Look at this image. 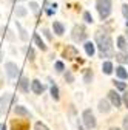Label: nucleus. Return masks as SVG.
<instances>
[{"label": "nucleus", "instance_id": "1", "mask_svg": "<svg viewBox=\"0 0 128 130\" xmlns=\"http://www.w3.org/2000/svg\"><path fill=\"white\" fill-rule=\"evenodd\" d=\"M96 42H97L99 51L102 57H113L114 51H113V40H111L110 34L105 31H97L96 34Z\"/></svg>", "mask_w": 128, "mask_h": 130}, {"label": "nucleus", "instance_id": "2", "mask_svg": "<svg viewBox=\"0 0 128 130\" xmlns=\"http://www.w3.org/2000/svg\"><path fill=\"white\" fill-rule=\"evenodd\" d=\"M111 5H113V0H97L96 8H97L99 15H100L102 20H105L108 15L111 14Z\"/></svg>", "mask_w": 128, "mask_h": 130}, {"label": "nucleus", "instance_id": "3", "mask_svg": "<svg viewBox=\"0 0 128 130\" xmlns=\"http://www.w3.org/2000/svg\"><path fill=\"white\" fill-rule=\"evenodd\" d=\"M71 37H73V40H76V42H83V40L87 39V29H85V26L76 25V26L73 28Z\"/></svg>", "mask_w": 128, "mask_h": 130}, {"label": "nucleus", "instance_id": "4", "mask_svg": "<svg viewBox=\"0 0 128 130\" xmlns=\"http://www.w3.org/2000/svg\"><path fill=\"white\" fill-rule=\"evenodd\" d=\"M82 118H83V124H85V127L87 128H94L96 127V118H94V115H93V111L90 110V108H87L85 111H83V115H82Z\"/></svg>", "mask_w": 128, "mask_h": 130}, {"label": "nucleus", "instance_id": "5", "mask_svg": "<svg viewBox=\"0 0 128 130\" xmlns=\"http://www.w3.org/2000/svg\"><path fill=\"white\" fill-rule=\"evenodd\" d=\"M5 70H6V74L9 79H14L17 77V73H19V67L15 65L14 62H6L5 63Z\"/></svg>", "mask_w": 128, "mask_h": 130}, {"label": "nucleus", "instance_id": "6", "mask_svg": "<svg viewBox=\"0 0 128 130\" xmlns=\"http://www.w3.org/2000/svg\"><path fill=\"white\" fill-rule=\"evenodd\" d=\"M11 99H12V96L9 93L5 94V96H0V115H3V113L8 110V105H9Z\"/></svg>", "mask_w": 128, "mask_h": 130}, {"label": "nucleus", "instance_id": "7", "mask_svg": "<svg viewBox=\"0 0 128 130\" xmlns=\"http://www.w3.org/2000/svg\"><path fill=\"white\" fill-rule=\"evenodd\" d=\"M77 54H79L77 48H76V46H73V45H68L65 50H63V57H67V59H76V57H77Z\"/></svg>", "mask_w": 128, "mask_h": 130}, {"label": "nucleus", "instance_id": "8", "mask_svg": "<svg viewBox=\"0 0 128 130\" xmlns=\"http://www.w3.org/2000/svg\"><path fill=\"white\" fill-rule=\"evenodd\" d=\"M108 98H110L111 104H113L114 107H120V105H122V98H120V94H117L114 90H111V91L108 93Z\"/></svg>", "mask_w": 128, "mask_h": 130}, {"label": "nucleus", "instance_id": "9", "mask_svg": "<svg viewBox=\"0 0 128 130\" xmlns=\"http://www.w3.org/2000/svg\"><path fill=\"white\" fill-rule=\"evenodd\" d=\"M19 88H20L23 93H28V91H29V80H28V77L22 76V77L19 79Z\"/></svg>", "mask_w": 128, "mask_h": 130}, {"label": "nucleus", "instance_id": "10", "mask_svg": "<svg viewBox=\"0 0 128 130\" xmlns=\"http://www.w3.org/2000/svg\"><path fill=\"white\" fill-rule=\"evenodd\" d=\"M31 90H33L36 94H42L43 93V85L36 79V80H33V84H31Z\"/></svg>", "mask_w": 128, "mask_h": 130}, {"label": "nucleus", "instance_id": "11", "mask_svg": "<svg viewBox=\"0 0 128 130\" xmlns=\"http://www.w3.org/2000/svg\"><path fill=\"white\" fill-rule=\"evenodd\" d=\"M53 29H54V32H56L57 36H62L63 32H65V26H63L60 22H54L53 23Z\"/></svg>", "mask_w": 128, "mask_h": 130}, {"label": "nucleus", "instance_id": "12", "mask_svg": "<svg viewBox=\"0 0 128 130\" xmlns=\"http://www.w3.org/2000/svg\"><path fill=\"white\" fill-rule=\"evenodd\" d=\"M33 40H34V43L40 48L42 51H46V45L43 43V40L40 39V36H39V34H34V36H33Z\"/></svg>", "mask_w": 128, "mask_h": 130}, {"label": "nucleus", "instance_id": "13", "mask_svg": "<svg viewBox=\"0 0 128 130\" xmlns=\"http://www.w3.org/2000/svg\"><path fill=\"white\" fill-rule=\"evenodd\" d=\"M28 128H29L28 122H20V121H17V122L12 124V130H28Z\"/></svg>", "mask_w": 128, "mask_h": 130}, {"label": "nucleus", "instance_id": "14", "mask_svg": "<svg viewBox=\"0 0 128 130\" xmlns=\"http://www.w3.org/2000/svg\"><path fill=\"white\" fill-rule=\"evenodd\" d=\"M14 111H15V115H19V116H29V111L22 105H17L14 108Z\"/></svg>", "mask_w": 128, "mask_h": 130}, {"label": "nucleus", "instance_id": "15", "mask_svg": "<svg viewBox=\"0 0 128 130\" xmlns=\"http://www.w3.org/2000/svg\"><path fill=\"white\" fill-rule=\"evenodd\" d=\"M102 71H103L105 74H111V73H113V63H111L110 60L103 62V65H102Z\"/></svg>", "mask_w": 128, "mask_h": 130}, {"label": "nucleus", "instance_id": "16", "mask_svg": "<svg viewBox=\"0 0 128 130\" xmlns=\"http://www.w3.org/2000/svg\"><path fill=\"white\" fill-rule=\"evenodd\" d=\"M85 51H87V54L91 57L93 54H94V51H96V48H94V43H91V42H85Z\"/></svg>", "mask_w": 128, "mask_h": 130}, {"label": "nucleus", "instance_id": "17", "mask_svg": "<svg viewBox=\"0 0 128 130\" xmlns=\"http://www.w3.org/2000/svg\"><path fill=\"white\" fill-rule=\"evenodd\" d=\"M99 110H100L102 113H108V111H110V104H108V101H105V99L99 101Z\"/></svg>", "mask_w": 128, "mask_h": 130}, {"label": "nucleus", "instance_id": "18", "mask_svg": "<svg viewBox=\"0 0 128 130\" xmlns=\"http://www.w3.org/2000/svg\"><path fill=\"white\" fill-rule=\"evenodd\" d=\"M116 74H117V76H119L120 79H126V77H128V71H126V70H125V68L122 67V65H120V67H117V68H116Z\"/></svg>", "mask_w": 128, "mask_h": 130}, {"label": "nucleus", "instance_id": "19", "mask_svg": "<svg viewBox=\"0 0 128 130\" xmlns=\"http://www.w3.org/2000/svg\"><path fill=\"white\" fill-rule=\"evenodd\" d=\"M117 46H119V50L120 51H123L125 53V50H126V42H125V37H117Z\"/></svg>", "mask_w": 128, "mask_h": 130}, {"label": "nucleus", "instance_id": "20", "mask_svg": "<svg viewBox=\"0 0 128 130\" xmlns=\"http://www.w3.org/2000/svg\"><path fill=\"white\" fill-rule=\"evenodd\" d=\"M116 60L120 62V63H126V62H128V56H126L123 51H122V53H117V54H116Z\"/></svg>", "mask_w": 128, "mask_h": 130}, {"label": "nucleus", "instance_id": "21", "mask_svg": "<svg viewBox=\"0 0 128 130\" xmlns=\"http://www.w3.org/2000/svg\"><path fill=\"white\" fill-rule=\"evenodd\" d=\"M91 80H93V71L91 70H85V73H83V82L90 84Z\"/></svg>", "mask_w": 128, "mask_h": 130}, {"label": "nucleus", "instance_id": "22", "mask_svg": "<svg viewBox=\"0 0 128 130\" xmlns=\"http://www.w3.org/2000/svg\"><path fill=\"white\" fill-rule=\"evenodd\" d=\"M51 96L54 98V101H59V88H57V85H51Z\"/></svg>", "mask_w": 128, "mask_h": 130}, {"label": "nucleus", "instance_id": "23", "mask_svg": "<svg viewBox=\"0 0 128 130\" xmlns=\"http://www.w3.org/2000/svg\"><path fill=\"white\" fill-rule=\"evenodd\" d=\"M17 29L20 31V37H22V40H26V39H28V36H26V31L22 28V25H20V23H17Z\"/></svg>", "mask_w": 128, "mask_h": 130}, {"label": "nucleus", "instance_id": "24", "mask_svg": "<svg viewBox=\"0 0 128 130\" xmlns=\"http://www.w3.org/2000/svg\"><path fill=\"white\" fill-rule=\"evenodd\" d=\"M114 84H116V88L120 90V91H123L126 88V84L125 82H120V80H114Z\"/></svg>", "mask_w": 128, "mask_h": 130}, {"label": "nucleus", "instance_id": "25", "mask_svg": "<svg viewBox=\"0 0 128 130\" xmlns=\"http://www.w3.org/2000/svg\"><path fill=\"white\" fill-rule=\"evenodd\" d=\"M83 20H85L87 23H93V15H91L88 11H85V12H83Z\"/></svg>", "mask_w": 128, "mask_h": 130}, {"label": "nucleus", "instance_id": "26", "mask_svg": "<svg viewBox=\"0 0 128 130\" xmlns=\"http://www.w3.org/2000/svg\"><path fill=\"white\" fill-rule=\"evenodd\" d=\"M26 56H28V59H29V60H34V59H36V54H34V50H33V48H31V46L28 48V51H26Z\"/></svg>", "mask_w": 128, "mask_h": 130}, {"label": "nucleus", "instance_id": "27", "mask_svg": "<svg viewBox=\"0 0 128 130\" xmlns=\"http://www.w3.org/2000/svg\"><path fill=\"white\" fill-rule=\"evenodd\" d=\"M34 128H36V130H50V128H48V127L43 124V122H36Z\"/></svg>", "mask_w": 128, "mask_h": 130}, {"label": "nucleus", "instance_id": "28", "mask_svg": "<svg viewBox=\"0 0 128 130\" xmlns=\"http://www.w3.org/2000/svg\"><path fill=\"white\" fill-rule=\"evenodd\" d=\"M15 14L20 15V17H23V15L26 14V9H25L23 6H19V8H17V11H15Z\"/></svg>", "mask_w": 128, "mask_h": 130}, {"label": "nucleus", "instance_id": "29", "mask_svg": "<svg viewBox=\"0 0 128 130\" xmlns=\"http://www.w3.org/2000/svg\"><path fill=\"white\" fill-rule=\"evenodd\" d=\"M65 80H67V82H70V84L74 80V77H73V73H71V71H67V73H65Z\"/></svg>", "mask_w": 128, "mask_h": 130}, {"label": "nucleus", "instance_id": "30", "mask_svg": "<svg viewBox=\"0 0 128 130\" xmlns=\"http://www.w3.org/2000/svg\"><path fill=\"white\" fill-rule=\"evenodd\" d=\"M63 68H65V67H63V62L57 60V62H56V70H57V71H63Z\"/></svg>", "mask_w": 128, "mask_h": 130}, {"label": "nucleus", "instance_id": "31", "mask_svg": "<svg viewBox=\"0 0 128 130\" xmlns=\"http://www.w3.org/2000/svg\"><path fill=\"white\" fill-rule=\"evenodd\" d=\"M29 8L33 9L34 12H37V11H39V5H37L36 2H31V3H29Z\"/></svg>", "mask_w": 128, "mask_h": 130}, {"label": "nucleus", "instance_id": "32", "mask_svg": "<svg viewBox=\"0 0 128 130\" xmlns=\"http://www.w3.org/2000/svg\"><path fill=\"white\" fill-rule=\"evenodd\" d=\"M122 12L125 15V19L128 20V5H122Z\"/></svg>", "mask_w": 128, "mask_h": 130}, {"label": "nucleus", "instance_id": "33", "mask_svg": "<svg viewBox=\"0 0 128 130\" xmlns=\"http://www.w3.org/2000/svg\"><path fill=\"white\" fill-rule=\"evenodd\" d=\"M122 102L125 104V107L128 108V93H123V98H122Z\"/></svg>", "mask_w": 128, "mask_h": 130}, {"label": "nucleus", "instance_id": "34", "mask_svg": "<svg viewBox=\"0 0 128 130\" xmlns=\"http://www.w3.org/2000/svg\"><path fill=\"white\" fill-rule=\"evenodd\" d=\"M123 130H128V116L123 118Z\"/></svg>", "mask_w": 128, "mask_h": 130}, {"label": "nucleus", "instance_id": "35", "mask_svg": "<svg viewBox=\"0 0 128 130\" xmlns=\"http://www.w3.org/2000/svg\"><path fill=\"white\" fill-rule=\"evenodd\" d=\"M43 32H45V36H46L48 39H51V32H50V31H48V29H45Z\"/></svg>", "mask_w": 128, "mask_h": 130}, {"label": "nucleus", "instance_id": "36", "mask_svg": "<svg viewBox=\"0 0 128 130\" xmlns=\"http://www.w3.org/2000/svg\"><path fill=\"white\" fill-rule=\"evenodd\" d=\"M0 130H6V125L5 124H0Z\"/></svg>", "mask_w": 128, "mask_h": 130}, {"label": "nucleus", "instance_id": "37", "mask_svg": "<svg viewBox=\"0 0 128 130\" xmlns=\"http://www.w3.org/2000/svg\"><path fill=\"white\" fill-rule=\"evenodd\" d=\"M110 130H120V128H117V127H111Z\"/></svg>", "mask_w": 128, "mask_h": 130}]
</instances>
